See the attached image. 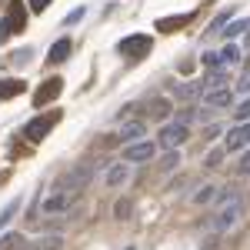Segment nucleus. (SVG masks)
I'll use <instances>...</instances> for the list:
<instances>
[{
    "instance_id": "nucleus-17",
    "label": "nucleus",
    "mask_w": 250,
    "mask_h": 250,
    "mask_svg": "<svg viewBox=\"0 0 250 250\" xmlns=\"http://www.w3.org/2000/svg\"><path fill=\"white\" fill-rule=\"evenodd\" d=\"M173 110V100H167V97H154L147 107H144V117H150V120H167Z\"/></svg>"
},
{
    "instance_id": "nucleus-15",
    "label": "nucleus",
    "mask_w": 250,
    "mask_h": 250,
    "mask_svg": "<svg viewBox=\"0 0 250 250\" xmlns=\"http://www.w3.org/2000/svg\"><path fill=\"white\" fill-rule=\"evenodd\" d=\"M217 193H220V187L207 180V184H200V187H197V190L190 193V204H193V207H213Z\"/></svg>"
},
{
    "instance_id": "nucleus-18",
    "label": "nucleus",
    "mask_w": 250,
    "mask_h": 250,
    "mask_svg": "<svg viewBox=\"0 0 250 250\" xmlns=\"http://www.w3.org/2000/svg\"><path fill=\"white\" fill-rule=\"evenodd\" d=\"M190 20H193V10H187V14H177V17H160V20H157V30H160V34H170V30L187 27Z\"/></svg>"
},
{
    "instance_id": "nucleus-22",
    "label": "nucleus",
    "mask_w": 250,
    "mask_h": 250,
    "mask_svg": "<svg viewBox=\"0 0 250 250\" xmlns=\"http://www.w3.org/2000/svg\"><path fill=\"white\" fill-rule=\"evenodd\" d=\"M20 94H23V80H17V77L0 80V100H14Z\"/></svg>"
},
{
    "instance_id": "nucleus-21",
    "label": "nucleus",
    "mask_w": 250,
    "mask_h": 250,
    "mask_svg": "<svg viewBox=\"0 0 250 250\" xmlns=\"http://www.w3.org/2000/svg\"><path fill=\"white\" fill-rule=\"evenodd\" d=\"M34 250H63V237H60L57 230H47L37 237V244H34Z\"/></svg>"
},
{
    "instance_id": "nucleus-35",
    "label": "nucleus",
    "mask_w": 250,
    "mask_h": 250,
    "mask_svg": "<svg viewBox=\"0 0 250 250\" xmlns=\"http://www.w3.org/2000/svg\"><path fill=\"white\" fill-rule=\"evenodd\" d=\"M114 144H120L117 137H100V140H97L94 147H97V150H107V147H114Z\"/></svg>"
},
{
    "instance_id": "nucleus-23",
    "label": "nucleus",
    "mask_w": 250,
    "mask_h": 250,
    "mask_svg": "<svg viewBox=\"0 0 250 250\" xmlns=\"http://www.w3.org/2000/svg\"><path fill=\"white\" fill-rule=\"evenodd\" d=\"M0 250H27V237L17 233V230L3 233V237H0Z\"/></svg>"
},
{
    "instance_id": "nucleus-29",
    "label": "nucleus",
    "mask_w": 250,
    "mask_h": 250,
    "mask_svg": "<svg viewBox=\"0 0 250 250\" xmlns=\"http://www.w3.org/2000/svg\"><path fill=\"white\" fill-rule=\"evenodd\" d=\"M200 63H204L207 70H217V67H220V54H217V50H204V54H200Z\"/></svg>"
},
{
    "instance_id": "nucleus-25",
    "label": "nucleus",
    "mask_w": 250,
    "mask_h": 250,
    "mask_svg": "<svg viewBox=\"0 0 250 250\" xmlns=\"http://www.w3.org/2000/svg\"><path fill=\"white\" fill-rule=\"evenodd\" d=\"M230 17H233V7H227V10H220V14L213 17V23L207 27V30H204V34H207V37H213V34H220V30H224V27L230 23Z\"/></svg>"
},
{
    "instance_id": "nucleus-16",
    "label": "nucleus",
    "mask_w": 250,
    "mask_h": 250,
    "mask_svg": "<svg viewBox=\"0 0 250 250\" xmlns=\"http://www.w3.org/2000/svg\"><path fill=\"white\" fill-rule=\"evenodd\" d=\"M173 97L180 100V104H190V100H200L204 90H200V80H190V83H170Z\"/></svg>"
},
{
    "instance_id": "nucleus-27",
    "label": "nucleus",
    "mask_w": 250,
    "mask_h": 250,
    "mask_svg": "<svg viewBox=\"0 0 250 250\" xmlns=\"http://www.w3.org/2000/svg\"><path fill=\"white\" fill-rule=\"evenodd\" d=\"M114 217H117V220H130V217H134V200H130V197L117 200V204H114Z\"/></svg>"
},
{
    "instance_id": "nucleus-8",
    "label": "nucleus",
    "mask_w": 250,
    "mask_h": 250,
    "mask_svg": "<svg viewBox=\"0 0 250 250\" xmlns=\"http://www.w3.org/2000/svg\"><path fill=\"white\" fill-rule=\"evenodd\" d=\"M150 47H154V40L147 37V34H130V37L120 40V54L127 60H140L150 54Z\"/></svg>"
},
{
    "instance_id": "nucleus-5",
    "label": "nucleus",
    "mask_w": 250,
    "mask_h": 250,
    "mask_svg": "<svg viewBox=\"0 0 250 250\" xmlns=\"http://www.w3.org/2000/svg\"><path fill=\"white\" fill-rule=\"evenodd\" d=\"M157 150H160L157 140H137V144H127V147H124V157H120V160L130 164V167H134V164H147V160L157 157Z\"/></svg>"
},
{
    "instance_id": "nucleus-34",
    "label": "nucleus",
    "mask_w": 250,
    "mask_h": 250,
    "mask_svg": "<svg viewBox=\"0 0 250 250\" xmlns=\"http://www.w3.org/2000/svg\"><path fill=\"white\" fill-rule=\"evenodd\" d=\"M237 90H240V94H250V70H247L240 80H237ZM237 90H233V94H237Z\"/></svg>"
},
{
    "instance_id": "nucleus-3",
    "label": "nucleus",
    "mask_w": 250,
    "mask_h": 250,
    "mask_svg": "<svg viewBox=\"0 0 250 250\" xmlns=\"http://www.w3.org/2000/svg\"><path fill=\"white\" fill-rule=\"evenodd\" d=\"M187 140H190V127H187V124H177V120H167V124L160 127L157 147H164V150H180Z\"/></svg>"
},
{
    "instance_id": "nucleus-31",
    "label": "nucleus",
    "mask_w": 250,
    "mask_h": 250,
    "mask_svg": "<svg viewBox=\"0 0 250 250\" xmlns=\"http://www.w3.org/2000/svg\"><path fill=\"white\" fill-rule=\"evenodd\" d=\"M17 200H14V204H7V207H3V213H0V227H7V224H10V217H14V213H17Z\"/></svg>"
},
{
    "instance_id": "nucleus-33",
    "label": "nucleus",
    "mask_w": 250,
    "mask_h": 250,
    "mask_svg": "<svg viewBox=\"0 0 250 250\" xmlns=\"http://www.w3.org/2000/svg\"><path fill=\"white\" fill-rule=\"evenodd\" d=\"M220 134H224V127H220V124H210V127L204 130V140H217Z\"/></svg>"
},
{
    "instance_id": "nucleus-26",
    "label": "nucleus",
    "mask_w": 250,
    "mask_h": 250,
    "mask_svg": "<svg viewBox=\"0 0 250 250\" xmlns=\"http://www.w3.org/2000/svg\"><path fill=\"white\" fill-rule=\"evenodd\" d=\"M177 167H180V150H167V157H160V164H157L160 173H173Z\"/></svg>"
},
{
    "instance_id": "nucleus-13",
    "label": "nucleus",
    "mask_w": 250,
    "mask_h": 250,
    "mask_svg": "<svg viewBox=\"0 0 250 250\" xmlns=\"http://www.w3.org/2000/svg\"><path fill=\"white\" fill-rule=\"evenodd\" d=\"M200 104H204V107H210V110H227V107H233V87L210 90V94L200 97Z\"/></svg>"
},
{
    "instance_id": "nucleus-14",
    "label": "nucleus",
    "mask_w": 250,
    "mask_h": 250,
    "mask_svg": "<svg viewBox=\"0 0 250 250\" xmlns=\"http://www.w3.org/2000/svg\"><path fill=\"white\" fill-rule=\"evenodd\" d=\"M130 180V164H124V160H117L110 164L107 170H104V184L107 187H120V184H127Z\"/></svg>"
},
{
    "instance_id": "nucleus-28",
    "label": "nucleus",
    "mask_w": 250,
    "mask_h": 250,
    "mask_svg": "<svg viewBox=\"0 0 250 250\" xmlns=\"http://www.w3.org/2000/svg\"><path fill=\"white\" fill-rule=\"evenodd\" d=\"M233 117H237V124L250 120V94H244V100H240V104H233Z\"/></svg>"
},
{
    "instance_id": "nucleus-4",
    "label": "nucleus",
    "mask_w": 250,
    "mask_h": 250,
    "mask_svg": "<svg viewBox=\"0 0 250 250\" xmlns=\"http://www.w3.org/2000/svg\"><path fill=\"white\" fill-rule=\"evenodd\" d=\"M74 204H77V197H74V193L57 190V187H54V190H50L47 197H43V200H40V213H43V217H60V213L70 210Z\"/></svg>"
},
{
    "instance_id": "nucleus-1",
    "label": "nucleus",
    "mask_w": 250,
    "mask_h": 250,
    "mask_svg": "<svg viewBox=\"0 0 250 250\" xmlns=\"http://www.w3.org/2000/svg\"><path fill=\"white\" fill-rule=\"evenodd\" d=\"M244 210H247V207H244V200H240V193H237V197H230L224 207H217V213H213V220H210V227H213L217 233H230L233 227L244 220Z\"/></svg>"
},
{
    "instance_id": "nucleus-9",
    "label": "nucleus",
    "mask_w": 250,
    "mask_h": 250,
    "mask_svg": "<svg viewBox=\"0 0 250 250\" xmlns=\"http://www.w3.org/2000/svg\"><path fill=\"white\" fill-rule=\"evenodd\" d=\"M23 27H27V20H23V7H20L17 0H14V3H10V14L0 20V40H7L10 34H14V30L20 34Z\"/></svg>"
},
{
    "instance_id": "nucleus-32",
    "label": "nucleus",
    "mask_w": 250,
    "mask_h": 250,
    "mask_svg": "<svg viewBox=\"0 0 250 250\" xmlns=\"http://www.w3.org/2000/svg\"><path fill=\"white\" fill-rule=\"evenodd\" d=\"M83 14H87V10H83V7H74V10H70V14H67V17H63V23H67V27H70V23H77V20L83 17Z\"/></svg>"
},
{
    "instance_id": "nucleus-12",
    "label": "nucleus",
    "mask_w": 250,
    "mask_h": 250,
    "mask_svg": "<svg viewBox=\"0 0 250 250\" xmlns=\"http://www.w3.org/2000/svg\"><path fill=\"white\" fill-rule=\"evenodd\" d=\"M117 140L127 147V144H137V140H147V120H127L120 130H117Z\"/></svg>"
},
{
    "instance_id": "nucleus-37",
    "label": "nucleus",
    "mask_w": 250,
    "mask_h": 250,
    "mask_svg": "<svg viewBox=\"0 0 250 250\" xmlns=\"http://www.w3.org/2000/svg\"><path fill=\"white\" fill-rule=\"evenodd\" d=\"M237 173H250V150L237 160Z\"/></svg>"
},
{
    "instance_id": "nucleus-30",
    "label": "nucleus",
    "mask_w": 250,
    "mask_h": 250,
    "mask_svg": "<svg viewBox=\"0 0 250 250\" xmlns=\"http://www.w3.org/2000/svg\"><path fill=\"white\" fill-rule=\"evenodd\" d=\"M220 164H224V150H220V147H213L210 154H207V160H204V167L213 170V167H220Z\"/></svg>"
},
{
    "instance_id": "nucleus-6",
    "label": "nucleus",
    "mask_w": 250,
    "mask_h": 250,
    "mask_svg": "<svg viewBox=\"0 0 250 250\" xmlns=\"http://www.w3.org/2000/svg\"><path fill=\"white\" fill-rule=\"evenodd\" d=\"M60 120V110H50V114H43V117H34L27 127H23V137L30 140V144H40L43 137L54 130V124Z\"/></svg>"
},
{
    "instance_id": "nucleus-20",
    "label": "nucleus",
    "mask_w": 250,
    "mask_h": 250,
    "mask_svg": "<svg viewBox=\"0 0 250 250\" xmlns=\"http://www.w3.org/2000/svg\"><path fill=\"white\" fill-rule=\"evenodd\" d=\"M70 54H74V40H70V37H60L57 43H54V50L47 54V60H50V63H63Z\"/></svg>"
},
{
    "instance_id": "nucleus-11",
    "label": "nucleus",
    "mask_w": 250,
    "mask_h": 250,
    "mask_svg": "<svg viewBox=\"0 0 250 250\" xmlns=\"http://www.w3.org/2000/svg\"><path fill=\"white\" fill-rule=\"evenodd\" d=\"M200 80V90L204 94H210V90H220V87H230V70L227 67H217V70H207Z\"/></svg>"
},
{
    "instance_id": "nucleus-19",
    "label": "nucleus",
    "mask_w": 250,
    "mask_h": 250,
    "mask_svg": "<svg viewBox=\"0 0 250 250\" xmlns=\"http://www.w3.org/2000/svg\"><path fill=\"white\" fill-rule=\"evenodd\" d=\"M217 54H220V67H227V70H230V67H237V63L244 60V50H240V43H224Z\"/></svg>"
},
{
    "instance_id": "nucleus-36",
    "label": "nucleus",
    "mask_w": 250,
    "mask_h": 250,
    "mask_svg": "<svg viewBox=\"0 0 250 250\" xmlns=\"http://www.w3.org/2000/svg\"><path fill=\"white\" fill-rule=\"evenodd\" d=\"M50 3H54V0H30V10H34V14H43Z\"/></svg>"
},
{
    "instance_id": "nucleus-2",
    "label": "nucleus",
    "mask_w": 250,
    "mask_h": 250,
    "mask_svg": "<svg viewBox=\"0 0 250 250\" xmlns=\"http://www.w3.org/2000/svg\"><path fill=\"white\" fill-rule=\"evenodd\" d=\"M90 180H94V164H77V167H70V170L63 173L54 187H57V190L74 193V197H80V190H83Z\"/></svg>"
},
{
    "instance_id": "nucleus-24",
    "label": "nucleus",
    "mask_w": 250,
    "mask_h": 250,
    "mask_svg": "<svg viewBox=\"0 0 250 250\" xmlns=\"http://www.w3.org/2000/svg\"><path fill=\"white\" fill-rule=\"evenodd\" d=\"M247 30H250V17L247 20H237V23H227V27H224V40H227V43H233L237 37H244Z\"/></svg>"
},
{
    "instance_id": "nucleus-10",
    "label": "nucleus",
    "mask_w": 250,
    "mask_h": 250,
    "mask_svg": "<svg viewBox=\"0 0 250 250\" xmlns=\"http://www.w3.org/2000/svg\"><path fill=\"white\" fill-rule=\"evenodd\" d=\"M60 90H63V80L60 77H50V80H43L37 87V94H34V107H47V104H54L60 97Z\"/></svg>"
},
{
    "instance_id": "nucleus-7",
    "label": "nucleus",
    "mask_w": 250,
    "mask_h": 250,
    "mask_svg": "<svg viewBox=\"0 0 250 250\" xmlns=\"http://www.w3.org/2000/svg\"><path fill=\"white\" fill-rule=\"evenodd\" d=\"M250 147V120L244 124H233L230 130L224 134V154H240Z\"/></svg>"
}]
</instances>
